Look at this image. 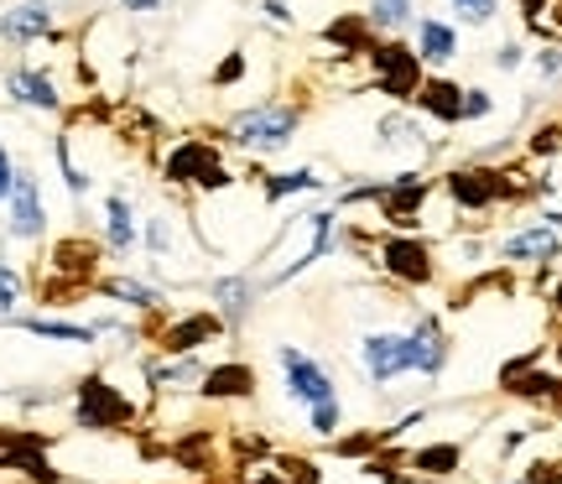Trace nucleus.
Masks as SVG:
<instances>
[{
  "mask_svg": "<svg viewBox=\"0 0 562 484\" xmlns=\"http://www.w3.org/2000/svg\"><path fill=\"white\" fill-rule=\"evenodd\" d=\"M100 229H104V250L110 256H131L140 245V220H136V203H131V193L125 188H115V193H104L100 203Z\"/></svg>",
  "mask_w": 562,
  "mask_h": 484,
  "instance_id": "21",
  "label": "nucleus"
},
{
  "mask_svg": "<svg viewBox=\"0 0 562 484\" xmlns=\"http://www.w3.org/2000/svg\"><path fill=\"white\" fill-rule=\"evenodd\" d=\"M229 328H224V318L214 313V307H193V313H178V318H167L157 328V349L161 354H199V349H209V344H220Z\"/></svg>",
  "mask_w": 562,
  "mask_h": 484,
  "instance_id": "15",
  "label": "nucleus"
},
{
  "mask_svg": "<svg viewBox=\"0 0 562 484\" xmlns=\"http://www.w3.org/2000/svg\"><path fill=\"white\" fill-rule=\"evenodd\" d=\"M490 115H495V94L480 89V83H463V125L490 121Z\"/></svg>",
  "mask_w": 562,
  "mask_h": 484,
  "instance_id": "41",
  "label": "nucleus"
},
{
  "mask_svg": "<svg viewBox=\"0 0 562 484\" xmlns=\"http://www.w3.org/2000/svg\"><path fill=\"white\" fill-rule=\"evenodd\" d=\"M521 63H526V47H521V42H501V47H495V68H501V74H516Z\"/></svg>",
  "mask_w": 562,
  "mask_h": 484,
  "instance_id": "46",
  "label": "nucleus"
},
{
  "mask_svg": "<svg viewBox=\"0 0 562 484\" xmlns=\"http://www.w3.org/2000/svg\"><path fill=\"white\" fill-rule=\"evenodd\" d=\"M47 448H53L47 432H26V427H16L11 443L0 448V474H16V480H26V484H63V469H53Z\"/></svg>",
  "mask_w": 562,
  "mask_h": 484,
  "instance_id": "16",
  "label": "nucleus"
},
{
  "mask_svg": "<svg viewBox=\"0 0 562 484\" xmlns=\"http://www.w3.org/2000/svg\"><path fill=\"white\" fill-rule=\"evenodd\" d=\"M385 178H360V182H344L339 188V209H355V203H381Z\"/></svg>",
  "mask_w": 562,
  "mask_h": 484,
  "instance_id": "42",
  "label": "nucleus"
},
{
  "mask_svg": "<svg viewBox=\"0 0 562 484\" xmlns=\"http://www.w3.org/2000/svg\"><path fill=\"white\" fill-rule=\"evenodd\" d=\"M271 464L286 474L292 484H323V474H318V464L307 459V453H281V448H271Z\"/></svg>",
  "mask_w": 562,
  "mask_h": 484,
  "instance_id": "39",
  "label": "nucleus"
},
{
  "mask_svg": "<svg viewBox=\"0 0 562 484\" xmlns=\"http://www.w3.org/2000/svg\"><path fill=\"white\" fill-rule=\"evenodd\" d=\"M370 261H375L385 282L402 286V292H427L438 282V250L422 240L417 229H385L375 250H370Z\"/></svg>",
  "mask_w": 562,
  "mask_h": 484,
  "instance_id": "6",
  "label": "nucleus"
},
{
  "mask_svg": "<svg viewBox=\"0 0 562 484\" xmlns=\"http://www.w3.org/2000/svg\"><path fill=\"white\" fill-rule=\"evenodd\" d=\"M100 256H104V240H89V235H68V240L53 245V256H47V266L58 271V277H68V286H94V277H100Z\"/></svg>",
  "mask_w": 562,
  "mask_h": 484,
  "instance_id": "20",
  "label": "nucleus"
},
{
  "mask_svg": "<svg viewBox=\"0 0 562 484\" xmlns=\"http://www.w3.org/2000/svg\"><path fill=\"white\" fill-rule=\"evenodd\" d=\"M140 245H146V256H151V261H172V250H178L172 214H146V220H140Z\"/></svg>",
  "mask_w": 562,
  "mask_h": 484,
  "instance_id": "33",
  "label": "nucleus"
},
{
  "mask_svg": "<svg viewBox=\"0 0 562 484\" xmlns=\"http://www.w3.org/2000/svg\"><path fill=\"white\" fill-rule=\"evenodd\" d=\"M53 161H58V178H63V188H68V199H89L94 178H89L79 167V157H74V131H58V136H53Z\"/></svg>",
  "mask_w": 562,
  "mask_h": 484,
  "instance_id": "31",
  "label": "nucleus"
},
{
  "mask_svg": "<svg viewBox=\"0 0 562 484\" xmlns=\"http://www.w3.org/2000/svg\"><path fill=\"white\" fill-rule=\"evenodd\" d=\"M417 115L427 125H442V131H453V125H463V83L459 79H448V74H427L417 89Z\"/></svg>",
  "mask_w": 562,
  "mask_h": 484,
  "instance_id": "19",
  "label": "nucleus"
},
{
  "mask_svg": "<svg viewBox=\"0 0 562 484\" xmlns=\"http://www.w3.org/2000/svg\"><path fill=\"white\" fill-rule=\"evenodd\" d=\"M558 360H562V349H558Z\"/></svg>",
  "mask_w": 562,
  "mask_h": 484,
  "instance_id": "52",
  "label": "nucleus"
},
{
  "mask_svg": "<svg viewBox=\"0 0 562 484\" xmlns=\"http://www.w3.org/2000/svg\"><path fill=\"white\" fill-rule=\"evenodd\" d=\"M307 432H313L318 443L339 438V432H344V396H334V402H318V406H307Z\"/></svg>",
  "mask_w": 562,
  "mask_h": 484,
  "instance_id": "35",
  "label": "nucleus"
},
{
  "mask_svg": "<svg viewBox=\"0 0 562 484\" xmlns=\"http://www.w3.org/2000/svg\"><path fill=\"white\" fill-rule=\"evenodd\" d=\"M277 370H281V396H286L292 406H302V412L339 396V381H334V370H328L318 354L297 349V344H277Z\"/></svg>",
  "mask_w": 562,
  "mask_h": 484,
  "instance_id": "9",
  "label": "nucleus"
},
{
  "mask_svg": "<svg viewBox=\"0 0 562 484\" xmlns=\"http://www.w3.org/2000/svg\"><path fill=\"white\" fill-rule=\"evenodd\" d=\"M256 193L261 203H286L302 193H328L323 167H281V172H256Z\"/></svg>",
  "mask_w": 562,
  "mask_h": 484,
  "instance_id": "26",
  "label": "nucleus"
},
{
  "mask_svg": "<svg viewBox=\"0 0 562 484\" xmlns=\"http://www.w3.org/2000/svg\"><path fill=\"white\" fill-rule=\"evenodd\" d=\"M552 313H562V277H558V286H552Z\"/></svg>",
  "mask_w": 562,
  "mask_h": 484,
  "instance_id": "50",
  "label": "nucleus"
},
{
  "mask_svg": "<svg viewBox=\"0 0 562 484\" xmlns=\"http://www.w3.org/2000/svg\"><path fill=\"white\" fill-rule=\"evenodd\" d=\"M406 469H412L417 480H453L463 469V443L459 438H448V443H422L406 453Z\"/></svg>",
  "mask_w": 562,
  "mask_h": 484,
  "instance_id": "29",
  "label": "nucleus"
},
{
  "mask_svg": "<svg viewBox=\"0 0 562 484\" xmlns=\"http://www.w3.org/2000/svg\"><path fill=\"white\" fill-rule=\"evenodd\" d=\"M11 178H16V157H11V146L0 142V203L11 199Z\"/></svg>",
  "mask_w": 562,
  "mask_h": 484,
  "instance_id": "47",
  "label": "nucleus"
},
{
  "mask_svg": "<svg viewBox=\"0 0 562 484\" xmlns=\"http://www.w3.org/2000/svg\"><path fill=\"white\" fill-rule=\"evenodd\" d=\"M442 5L459 21H469V26H490V21L501 16V0H442Z\"/></svg>",
  "mask_w": 562,
  "mask_h": 484,
  "instance_id": "40",
  "label": "nucleus"
},
{
  "mask_svg": "<svg viewBox=\"0 0 562 484\" xmlns=\"http://www.w3.org/2000/svg\"><path fill=\"white\" fill-rule=\"evenodd\" d=\"M21 303H26V277H21L16 266L0 261V323L11 318V313H21Z\"/></svg>",
  "mask_w": 562,
  "mask_h": 484,
  "instance_id": "37",
  "label": "nucleus"
},
{
  "mask_svg": "<svg viewBox=\"0 0 562 484\" xmlns=\"http://www.w3.org/2000/svg\"><path fill=\"white\" fill-rule=\"evenodd\" d=\"M261 21L266 26H277V32H292V26H297V16H292L286 0H261Z\"/></svg>",
  "mask_w": 562,
  "mask_h": 484,
  "instance_id": "45",
  "label": "nucleus"
},
{
  "mask_svg": "<svg viewBox=\"0 0 562 484\" xmlns=\"http://www.w3.org/2000/svg\"><path fill=\"white\" fill-rule=\"evenodd\" d=\"M94 292L110 297V303L131 307V313H161V307H167V292H161L157 282H146V277H125V271H115V277H94Z\"/></svg>",
  "mask_w": 562,
  "mask_h": 484,
  "instance_id": "27",
  "label": "nucleus"
},
{
  "mask_svg": "<svg viewBox=\"0 0 562 484\" xmlns=\"http://www.w3.org/2000/svg\"><path fill=\"white\" fill-rule=\"evenodd\" d=\"M526 151H531V157H558L562 151V125L558 121L537 125V131H531V142H526Z\"/></svg>",
  "mask_w": 562,
  "mask_h": 484,
  "instance_id": "43",
  "label": "nucleus"
},
{
  "mask_svg": "<svg viewBox=\"0 0 562 484\" xmlns=\"http://www.w3.org/2000/svg\"><path fill=\"white\" fill-rule=\"evenodd\" d=\"M412 47H417V58L427 63V74L448 68V63L459 58V21L417 16V26H412Z\"/></svg>",
  "mask_w": 562,
  "mask_h": 484,
  "instance_id": "23",
  "label": "nucleus"
},
{
  "mask_svg": "<svg viewBox=\"0 0 562 484\" xmlns=\"http://www.w3.org/2000/svg\"><path fill=\"white\" fill-rule=\"evenodd\" d=\"M448 354H453V339H448L438 313H412V323H402V328H370L355 344V364L375 391H391L406 375L438 381L448 370Z\"/></svg>",
  "mask_w": 562,
  "mask_h": 484,
  "instance_id": "1",
  "label": "nucleus"
},
{
  "mask_svg": "<svg viewBox=\"0 0 562 484\" xmlns=\"http://www.w3.org/2000/svg\"><path fill=\"white\" fill-rule=\"evenodd\" d=\"M302 121H307V104L302 100H256L224 121L220 142L245 151V157L266 161V157H281L286 146L297 142Z\"/></svg>",
  "mask_w": 562,
  "mask_h": 484,
  "instance_id": "3",
  "label": "nucleus"
},
{
  "mask_svg": "<svg viewBox=\"0 0 562 484\" xmlns=\"http://www.w3.org/2000/svg\"><path fill=\"white\" fill-rule=\"evenodd\" d=\"M245 484H292V480H286V474H281L277 464H271V469H256V474H250Z\"/></svg>",
  "mask_w": 562,
  "mask_h": 484,
  "instance_id": "49",
  "label": "nucleus"
},
{
  "mask_svg": "<svg viewBox=\"0 0 562 484\" xmlns=\"http://www.w3.org/2000/svg\"><path fill=\"white\" fill-rule=\"evenodd\" d=\"M256 391H261V375H256V364L250 360H220L203 370V381L193 396L203 402H256Z\"/></svg>",
  "mask_w": 562,
  "mask_h": 484,
  "instance_id": "18",
  "label": "nucleus"
},
{
  "mask_svg": "<svg viewBox=\"0 0 562 484\" xmlns=\"http://www.w3.org/2000/svg\"><path fill=\"white\" fill-rule=\"evenodd\" d=\"M261 271H250V266H240V271H220L214 282H209V303H214V313L224 318V328L229 334H240L245 323L256 318V307H261Z\"/></svg>",
  "mask_w": 562,
  "mask_h": 484,
  "instance_id": "11",
  "label": "nucleus"
},
{
  "mask_svg": "<svg viewBox=\"0 0 562 484\" xmlns=\"http://www.w3.org/2000/svg\"><path fill=\"white\" fill-rule=\"evenodd\" d=\"M318 42L328 53H339V58H364L370 42H375V26H370L364 11H339V16H328L318 26Z\"/></svg>",
  "mask_w": 562,
  "mask_h": 484,
  "instance_id": "24",
  "label": "nucleus"
},
{
  "mask_svg": "<svg viewBox=\"0 0 562 484\" xmlns=\"http://www.w3.org/2000/svg\"><path fill=\"white\" fill-rule=\"evenodd\" d=\"M385 448V432L381 427H355V432H339V438H328V453L344 459V464H364V459H375Z\"/></svg>",
  "mask_w": 562,
  "mask_h": 484,
  "instance_id": "32",
  "label": "nucleus"
},
{
  "mask_svg": "<svg viewBox=\"0 0 562 484\" xmlns=\"http://www.w3.org/2000/svg\"><path fill=\"white\" fill-rule=\"evenodd\" d=\"M115 5H121V11H131V16H157L167 0H115Z\"/></svg>",
  "mask_w": 562,
  "mask_h": 484,
  "instance_id": "48",
  "label": "nucleus"
},
{
  "mask_svg": "<svg viewBox=\"0 0 562 484\" xmlns=\"http://www.w3.org/2000/svg\"><path fill=\"white\" fill-rule=\"evenodd\" d=\"M334 235H339V209H302L292 224H281L277 229V245H271V256L277 261L261 271V286L266 292H277V286H292L302 271H313L318 261L334 256Z\"/></svg>",
  "mask_w": 562,
  "mask_h": 484,
  "instance_id": "2",
  "label": "nucleus"
},
{
  "mask_svg": "<svg viewBox=\"0 0 562 484\" xmlns=\"http://www.w3.org/2000/svg\"><path fill=\"white\" fill-rule=\"evenodd\" d=\"M0 42L5 47H32V42H63L58 11L53 0H16L11 11H0Z\"/></svg>",
  "mask_w": 562,
  "mask_h": 484,
  "instance_id": "17",
  "label": "nucleus"
},
{
  "mask_svg": "<svg viewBox=\"0 0 562 484\" xmlns=\"http://www.w3.org/2000/svg\"><path fill=\"white\" fill-rule=\"evenodd\" d=\"M5 328H21L32 339H53V344H74V349H89L100 344V328L94 323H74V318H42V313H11Z\"/></svg>",
  "mask_w": 562,
  "mask_h": 484,
  "instance_id": "25",
  "label": "nucleus"
},
{
  "mask_svg": "<svg viewBox=\"0 0 562 484\" xmlns=\"http://www.w3.org/2000/svg\"><path fill=\"white\" fill-rule=\"evenodd\" d=\"M547 224H552V229H562V214H547Z\"/></svg>",
  "mask_w": 562,
  "mask_h": 484,
  "instance_id": "51",
  "label": "nucleus"
},
{
  "mask_svg": "<svg viewBox=\"0 0 562 484\" xmlns=\"http://www.w3.org/2000/svg\"><path fill=\"white\" fill-rule=\"evenodd\" d=\"M438 193V182L427 178L422 167H396L381 188V203H375V214H381L385 229H417L427 220V203Z\"/></svg>",
  "mask_w": 562,
  "mask_h": 484,
  "instance_id": "10",
  "label": "nucleus"
},
{
  "mask_svg": "<svg viewBox=\"0 0 562 484\" xmlns=\"http://www.w3.org/2000/svg\"><path fill=\"white\" fill-rule=\"evenodd\" d=\"M364 68H370V79L360 94H381L391 104H412L422 79H427V63L417 58V47L406 37H375L364 53Z\"/></svg>",
  "mask_w": 562,
  "mask_h": 484,
  "instance_id": "5",
  "label": "nucleus"
},
{
  "mask_svg": "<svg viewBox=\"0 0 562 484\" xmlns=\"http://www.w3.org/2000/svg\"><path fill=\"white\" fill-rule=\"evenodd\" d=\"M505 391H510V396H521V402H552L558 375H547V370H537V364H526L516 381H505Z\"/></svg>",
  "mask_w": 562,
  "mask_h": 484,
  "instance_id": "34",
  "label": "nucleus"
},
{
  "mask_svg": "<svg viewBox=\"0 0 562 484\" xmlns=\"http://www.w3.org/2000/svg\"><path fill=\"white\" fill-rule=\"evenodd\" d=\"M375 151H385L396 167H417V161L432 157L438 146H432V136H427V125L396 104V110H385L381 121H375Z\"/></svg>",
  "mask_w": 562,
  "mask_h": 484,
  "instance_id": "13",
  "label": "nucleus"
},
{
  "mask_svg": "<svg viewBox=\"0 0 562 484\" xmlns=\"http://www.w3.org/2000/svg\"><path fill=\"white\" fill-rule=\"evenodd\" d=\"M203 354H161V360H146L140 364V375L151 391H199L203 381Z\"/></svg>",
  "mask_w": 562,
  "mask_h": 484,
  "instance_id": "28",
  "label": "nucleus"
},
{
  "mask_svg": "<svg viewBox=\"0 0 562 484\" xmlns=\"http://www.w3.org/2000/svg\"><path fill=\"white\" fill-rule=\"evenodd\" d=\"M245 74H250V58H245V47H229V53L214 63L209 83H214V89H235V83H245Z\"/></svg>",
  "mask_w": 562,
  "mask_h": 484,
  "instance_id": "38",
  "label": "nucleus"
},
{
  "mask_svg": "<svg viewBox=\"0 0 562 484\" xmlns=\"http://www.w3.org/2000/svg\"><path fill=\"white\" fill-rule=\"evenodd\" d=\"M0 94L16 110H32V115H58L63 110V89L53 79V68H37V63H11L5 79H0Z\"/></svg>",
  "mask_w": 562,
  "mask_h": 484,
  "instance_id": "14",
  "label": "nucleus"
},
{
  "mask_svg": "<svg viewBox=\"0 0 562 484\" xmlns=\"http://www.w3.org/2000/svg\"><path fill=\"white\" fill-rule=\"evenodd\" d=\"M531 63H537V74H542L547 83L562 79V42H547V47H537V53H531Z\"/></svg>",
  "mask_w": 562,
  "mask_h": 484,
  "instance_id": "44",
  "label": "nucleus"
},
{
  "mask_svg": "<svg viewBox=\"0 0 562 484\" xmlns=\"http://www.w3.org/2000/svg\"><path fill=\"white\" fill-rule=\"evenodd\" d=\"M562 256V235L552 224H526L516 235H505L501 240V261L505 266H542V261H558Z\"/></svg>",
  "mask_w": 562,
  "mask_h": 484,
  "instance_id": "22",
  "label": "nucleus"
},
{
  "mask_svg": "<svg viewBox=\"0 0 562 484\" xmlns=\"http://www.w3.org/2000/svg\"><path fill=\"white\" fill-rule=\"evenodd\" d=\"M136 417H140V406L110 375H100V370L74 385V427H83V432H125Z\"/></svg>",
  "mask_w": 562,
  "mask_h": 484,
  "instance_id": "8",
  "label": "nucleus"
},
{
  "mask_svg": "<svg viewBox=\"0 0 562 484\" xmlns=\"http://www.w3.org/2000/svg\"><path fill=\"white\" fill-rule=\"evenodd\" d=\"M5 235H11V240H42V235H47L42 178L32 167H21V161H16V178H11V199H5Z\"/></svg>",
  "mask_w": 562,
  "mask_h": 484,
  "instance_id": "12",
  "label": "nucleus"
},
{
  "mask_svg": "<svg viewBox=\"0 0 562 484\" xmlns=\"http://www.w3.org/2000/svg\"><path fill=\"white\" fill-rule=\"evenodd\" d=\"M161 182H167V188H193L203 199H214V193H229L240 178L229 172L224 146L203 142V136H182V142H172L167 157H161Z\"/></svg>",
  "mask_w": 562,
  "mask_h": 484,
  "instance_id": "4",
  "label": "nucleus"
},
{
  "mask_svg": "<svg viewBox=\"0 0 562 484\" xmlns=\"http://www.w3.org/2000/svg\"><path fill=\"white\" fill-rule=\"evenodd\" d=\"M442 199L453 203L459 214H490V209H501L521 193V182L516 172H505V167H484V161H469V167H448L438 178Z\"/></svg>",
  "mask_w": 562,
  "mask_h": 484,
  "instance_id": "7",
  "label": "nucleus"
},
{
  "mask_svg": "<svg viewBox=\"0 0 562 484\" xmlns=\"http://www.w3.org/2000/svg\"><path fill=\"white\" fill-rule=\"evenodd\" d=\"M214 448H220L214 432H188V438L172 443V459H178L182 469H209V453H214Z\"/></svg>",
  "mask_w": 562,
  "mask_h": 484,
  "instance_id": "36",
  "label": "nucleus"
},
{
  "mask_svg": "<svg viewBox=\"0 0 562 484\" xmlns=\"http://www.w3.org/2000/svg\"><path fill=\"white\" fill-rule=\"evenodd\" d=\"M364 16L375 26V37H406L417 26V0H364Z\"/></svg>",
  "mask_w": 562,
  "mask_h": 484,
  "instance_id": "30",
  "label": "nucleus"
}]
</instances>
